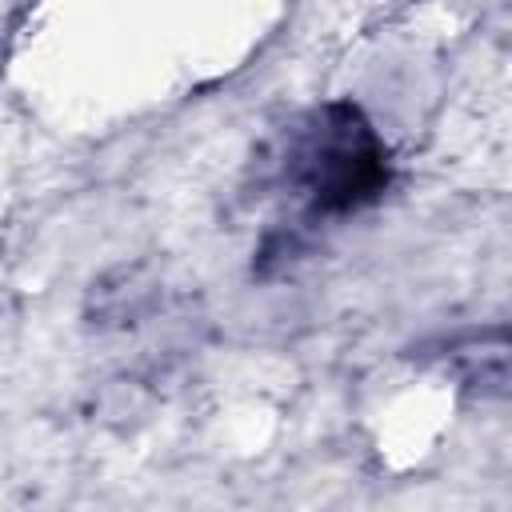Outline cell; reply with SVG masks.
I'll list each match as a JSON object with an SVG mask.
<instances>
[{
    "instance_id": "7a4b0ae2",
    "label": "cell",
    "mask_w": 512,
    "mask_h": 512,
    "mask_svg": "<svg viewBox=\"0 0 512 512\" xmlns=\"http://www.w3.org/2000/svg\"><path fill=\"white\" fill-rule=\"evenodd\" d=\"M440 364L484 400H504L508 396V328L492 324V328H472L444 340Z\"/></svg>"
},
{
    "instance_id": "6da1fadb",
    "label": "cell",
    "mask_w": 512,
    "mask_h": 512,
    "mask_svg": "<svg viewBox=\"0 0 512 512\" xmlns=\"http://www.w3.org/2000/svg\"><path fill=\"white\" fill-rule=\"evenodd\" d=\"M280 184L308 220H344L372 208L388 192V144L360 104L328 100L288 128Z\"/></svg>"
}]
</instances>
